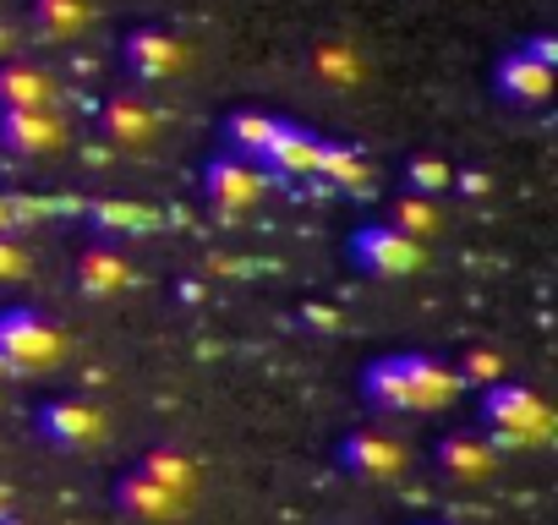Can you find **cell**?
<instances>
[{"mask_svg": "<svg viewBox=\"0 0 558 525\" xmlns=\"http://www.w3.org/2000/svg\"><path fill=\"white\" fill-rule=\"evenodd\" d=\"M99 224H143V208H121V203H94Z\"/></svg>", "mask_w": 558, "mask_h": 525, "instance_id": "cell-28", "label": "cell"}, {"mask_svg": "<svg viewBox=\"0 0 558 525\" xmlns=\"http://www.w3.org/2000/svg\"><path fill=\"white\" fill-rule=\"evenodd\" d=\"M307 318H313V323H318V329H335V318H329V313H324V307H318V302H313V307H307Z\"/></svg>", "mask_w": 558, "mask_h": 525, "instance_id": "cell-31", "label": "cell"}, {"mask_svg": "<svg viewBox=\"0 0 558 525\" xmlns=\"http://www.w3.org/2000/svg\"><path fill=\"white\" fill-rule=\"evenodd\" d=\"M34 432L56 454H83V449H94L105 438V416L83 394H50V400L34 405Z\"/></svg>", "mask_w": 558, "mask_h": 525, "instance_id": "cell-4", "label": "cell"}, {"mask_svg": "<svg viewBox=\"0 0 558 525\" xmlns=\"http://www.w3.org/2000/svg\"><path fill=\"white\" fill-rule=\"evenodd\" d=\"M0 525H17V514H0Z\"/></svg>", "mask_w": 558, "mask_h": 525, "instance_id": "cell-33", "label": "cell"}, {"mask_svg": "<svg viewBox=\"0 0 558 525\" xmlns=\"http://www.w3.org/2000/svg\"><path fill=\"white\" fill-rule=\"evenodd\" d=\"M454 186H460L465 197H487V192H493V175H487V170H454Z\"/></svg>", "mask_w": 558, "mask_h": 525, "instance_id": "cell-29", "label": "cell"}, {"mask_svg": "<svg viewBox=\"0 0 558 525\" xmlns=\"http://www.w3.org/2000/svg\"><path fill=\"white\" fill-rule=\"evenodd\" d=\"M12 224H17V213H12V197L0 192V235H12Z\"/></svg>", "mask_w": 558, "mask_h": 525, "instance_id": "cell-30", "label": "cell"}, {"mask_svg": "<svg viewBox=\"0 0 558 525\" xmlns=\"http://www.w3.org/2000/svg\"><path fill=\"white\" fill-rule=\"evenodd\" d=\"M110 498H116V509H121L126 520H137V525H165V520L186 514V503H192V498H181V492L159 487L154 476H143L137 465L116 476V492H110Z\"/></svg>", "mask_w": 558, "mask_h": 525, "instance_id": "cell-10", "label": "cell"}, {"mask_svg": "<svg viewBox=\"0 0 558 525\" xmlns=\"http://www.w3.org/2000/svg\"><path fill=\"white\" fill-rule=\"evenodd\" d=\"M28 269H34V257L12 241V235H0V285H17V280H28Z\"/></svg>", "mask_w": 558, "mask_h": 525, "instance_id": "cell-26", "label": "cell"}, {"mask_svg": "<svg viewBox=\"0 0 558 525\" xmlns=\"http://www.w3.org/2000/svg\"><path fill=\"white\" fill-rule=\"evenodd\" d=\"M553 77H558V72H547V66L525 61L520 50H509V56H498V66H493V99L509 105V110H542V105L553 99Z\"/></svg>", "mask_w": 558, "mask_h": 525, "instance_id": "cell-11", "label": "cell"}, {"mask_svg": "<svg viewBox=\"0 0 558 525\" xmlns=\"http://www.w3.org/2000/svg\"><path fill=\"white\" fill-rule=\"evenodd\" d=\"M307 66H313V77H324L329 88H356V83H362V56H356V45H340V39H318V45L307 50Z\"/></svg>", "mask_w": 558, "mask_h": 525, "instance_id": "cell-22", "label": "cell"}, {"mask_svg": "<svg viewBox=\"0 0 558 525\" xmlns=\"http://www.w3.org/2000/svg\"><path fill=\"white\" fill-rule=\"evenodd\" d=\"M362 400H367L373 411H384V416H416L411 389H405V373H400L395 356H378V362L362 367Z\"/></svg>", "mask_w": 558, "mask_h": 525, "instance_id": "cell-19", "label": "cell"}, {"mask_svg": "<svg viewBox=\"0 0 558 525\" xmlns=\"http://www.w3.org/2000/svg\"><path fill=\"white\" fill-rule=\"evenodd\" d=\"M99 132L116 148H148L154 132H159V110L143 94H110L105 110H99Z\"/></svg>", "mask_w": 558, "mask_h": 525, "instance_id": "cell-15", "label": "cell"}, {"mask_svg": "<svg viewBox=\"0 0 558 525\" xmlns=\"http://www.w3.org/2000/svg\"><path fill=\"white\" fill-rule=\"evenodd\" d=\"M313 181H329V186H340V192H367V186H373V164H367L362 148H351V143H340V137H324V143H318V170H313Z\"/></svg>", "mask_w": 558, "mask_h": 525, "instance_id": "cell-18", "label": "cell"}, {"mask_svg": "<svg viewBox=\"0 0 558 525\" xmlns=\"http://www.w3.org/2000/svg\"><path fill=\"white\" fill-rule=\"evenodd\" d=\"M433 465H438V476L471 487L498 471V449H493V438H476V432H444L433 443Z\"/></svg>", "mask_w": 558, "mask_h": 525, "instance_id": "cell-13", "label": "cell"}, {"mask_svg": "<svg viewBox=\"0 0 558 525\" xmlns=\"http://www.w3.org/2000/svg\"><path fill=\"white\" fill-rule=\"evenodd\" d=\"M0 50H7V28H0Z\"/></svg>", "mask_w": 558, "mask_h": 525, "instance_id": "cell-34", "label": "cell"}, {"mask_svg": "<svg viewBox=\"0 0 558 525\" xmlns=\"http://www.w3.org/2000/svg\"><path fill=\"white\" fill-rule=\"evenodd\" d=\"M137 471L143 476H154L159 487H170V492H181V498H192V487H197V460L181 449V443H148L143 449V460H137Z\"/></svg>", "mask_w": 558, "mask_h": 525, "instance_id": "cell-20", "label": "cell"}, {"mask_svg": "<svg viewBox=\"0 0 558 525\" xmlns=\"http://www.w3.org/2000/svg\"><path fill=\"white\" fill-rule=\"evenodd\" d=\"M318 143H324V132H313V126H302V121H279L274 143H268L263 159H257V170H263V175L313 181V170H318Z\"/></svg>", "mask_w": 558, "mask_h": 525, "instance_id": "cell-12", "label": "cell"}, {"mask_svg": "<svg viewBox=\"0 0 558 525\" xmlns=\"http://www.w3.org/2000/svg\"><path fill=\"white\" fill-rule=\"evenodd\" d=\"M395 362H400V373H405V389H411L416 416H427V411H449V405L465 394L454 362H444V356H433V351H395Z\"/></svg>", "mask_w": 558, "mask_h": 525, "instance_id": "cell-8", "label": "cell"}, {"mask_svg": "<svg viewBox=\"0 0 558 525\" xmlns=\"http://www.w3.org/2000/svg\"><path fill=\"white\" fill-rule=\"evenodd\" d=\"M335 460L356 481H395L405 471V443L395 432H384V427H356V432L340 438Z\"/></svg>", "mask_w": 558, "mask_h": 525, "instance_id": "cell-6", "label": "cell"}, {"mask_svg": "<svg viewBox=\"0 0 558 525\" xmlns=\"http://www.w3.org/2000/svg\"><path fill=\"white\" fill-rule=\"evenodd\" d=\"M514 50H520L525 61H536V66L558 72V39H553V34H531V39H520Z\"/></svg>", "mask_w": 558, "mask_h": 525, "instance_id": "cell-27", "label": "cell"}, {"mask_svg": "<svg viewBox=\"0 0 558 525\" xmlns=\"http://www.w3.org/2000/svg\"><path fill=\"white\" fill-rule=\"evenodd\" d=\"M56 77L45 66H28V61H12L0 66V110H56Z\"/></svg>", "mask_w": 558, "mask_h": 525, "instance_id": "cell-17", "label": "cell"}, {"mask_svg": "<svg viewBox=\"0 0 558 525\" xmlns=\"http://www.w3.org/2000/svg\"><path fill=\"white\" fill-rule=\"evenodd\" d=\"M121 72L132 83H170L186 72V45L165 28H132L121 39Z\"/></svg>", "mask_w": 558, "mask_h": 525, "instance_id": "cell-7", "label": "cell"}, {"mask_svg": "<svg viewBox=\"0 0 558 525\" xmlns=\"http://www.w3.org/2000/svg\"><path fill=\"white\" fill-rule=\"evenodd\" d=\"M384 224H395L400 235H411V241L427 246V235L444 230V208H438L433 197H411V192H400V197L389 203V219H384Z\"/></svg>", "mask_w": 558, "mask_h": 525, "instance_id": "cell-23", "label": "cell"}, {"mask_svg": "<svg viewBox=\"0 0 558 525\" xmlns=\"http://www.w3.org/2000/svg\"><path fill=\"white\" fill-rule=\"evenodd\" d=\"M279 121H286V115H274V110H230V115L219 121V143H225V154H235V159L257 164V159H263V148L274 143Z\"/></svg>", "mask_w": 558, "mask_h": 525, "instance_id": "cell-16", "label": "cell"}, {"mask_svg": "<svg viewBox=\"0 0 558 525\" xmlns=\"http://www.w3.org/2000/svg\"><path fill=\"white\" fill-rule=\"evenodd\" d=\"M77 291L88 296V302H110V296H121V291H132V257L121 252V246H88V252H77Z\"/></svg>", "mask_w": 558, "mask_h": 525, "instance_id": "cell-14", "label": "cell"}, {"mask_svg": "<svg viewBox=\"0 0 558 525\" xmlns=\"http://www.w3.org/2000/svg\"><path fill=\"white\" fill-rule=\"evenodd\" d=\"M28 23L39 39H77L94 23L88 0H28Z\"/></svg>", "mask_w": 558, "mask_h": 525, "instance_id": "cell-21", "label": "cell"}, {"mask_svg": "<svg viewBox=\"0 0 558 525\" xmlns=\"http://www.w3.org/2000/svg\"><path fill=\"white\" fill-rule=\"evenodd\" d=\"M345 252L356 262V274H367V280H411V274H422V262H427V246L411 241V235H400L384 219L356 224L351 241H345Z\"/></svg>", "mask_w": 558, "mask_h": 525, "instance_id": "cell-3", "label": "cell"}, {"mask_svg": "<svg viewBox=\"0 0 558 525\" xmlns=\"http://www.w3.org/2000/svg\"><path fill=\"white\" fill-rule=\"evenodd\" d=\"M0 514H12V487L0 481Z\"/></svg>", "mask_w": 558, "mask_h": 525, "instance_id": "cell-32", "label": "cell"}, {"mask_svg": "<svg viewBox=\"0 0 558 525\" xmlns=\"http://www.w3.org/2000/svg\"><path fill=\"white\" fill-rule=\"evenodd\" d=\"M0 383H7V373H0Z\"/></svg>", "mask_w": 558, "mask_h": 525, "instance_id": "cell-35", "label": "cell"}, {"mask_svg": "<svg viewBox=\"0 0 558 525\" xmlns=\"http://www.w3.org/2000/svg\"><path fill=\"white\" fill-rule=\"evenodd\" d=\"M476 422H482L487 438L520 443V449H536V443L553 438V405L531 383H514V378L476 389Z\"/></svg>", "mask_w": 558, "mask_h": 525, "instance_id": "cell-1", "label": "cell"}, {"mask_svg": "<svg viewBox=\"0 0 558 525\" xmlns=\"http://www.w3.org/2000/svg\"><path fill=\"white\" fill-rule=\"evenodd\" d=\"M66 362V334L34 307H0V373L39 378Z\"/></svg>", "mask_w": 558, "mask_h": 525, "instance_id": "cell-2", "label": "cell"}, {"mask_svg": "<svg viewBox=\"0 0 558 525\" xmlns=\"http://www.w3.org/2000/svg\"><path fill=\"white\" fill-rule=\"evenodd\" d=\"M0 148L12 159H50L66 148V121L56 110H0Z\"/></svg>", "mask_w": 558, "mask_h": 525, "instance_id": "cell-9", "label": "cell"}, {"mask_svg": "<svg viewBox=\"0 0 558 525\" xmlns=\"http://www.w3.org/2000/svg\"><path fill=\"white\" fill-rule=\"evenodd\" d=\"M197 186H203V203H208L214 213L235 219V213H252V208L263 203L268 175H263L257 164H246V159H235V154H225V148H219V154H208V159H203Z\"/></svg>", "mask_w": 558, "mask_h": 525, "instance_id": "cell-5", "label": "cell"}, {"mask_svg": "<svg viewBox=\"0 0 558 525\" xmlns=\"http://www.w3.org/2000/svg\"><path fill=\"white\" fill-rule=\"evenodd\" d=\"M454 373H460V383H465V389H487V383H498V378H504V356H498V351H487V345H471V351L454 362Z\"/></svg>", "mask_w": 558, "mask_h": 525, "instance_id": "cell-25", "label": "cell"}, {"mask_svg": "<svg viewBox=\"0 0 558 525\" xmlns=\"http://www.w3.org/2000/svg\"><path fill=\"white\" fill-rule=\"evenodd\" d=\"M400 181H405V192H411V197H433V203H438V197L454 186V164H449V159H438V154H416V159H405Z\"/></svg>", "mask_w": 558, "mask_h": 525, "instance_id": "cell-24", "label": "cell"}]
</instances>
